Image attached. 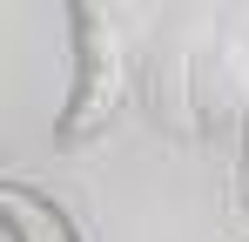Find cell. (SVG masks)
Wrapping results in <instances>:
<instances>
[{
  "label": "cell",
  "mask_w": 249,
  "mask_h": 242,
  "mask_svg": "<svg viewBox=\"0 0 249 242\" xmlns=\"http://www.w3.org/2000/svg\"><path fill=\"white\" fill-rule=\"evenodd\" d=\"M0 222H7V242H81L74 215L54 195H41L34 182H7L0 189Z\"/></svg>",
  "instance_id": "obj_2"
},
{
  "label": "cell",
  "mask_w": 249,
  "mask_h": 242,
  "mask_svg": "<svg viewBox=\"0 0 249 242\" xmlns=\"http://www.w3.org/2000/svg\"><path fill=\"white\" fill-rule=\"evenodd\" d=\"M68 20H74V47H81V81H74L68 115H61V141H88V128H101L122 101V40L88 7H68Z\"/></svg>",
  "instance_id": "obj_1"
},
{
  "label": "cell",
  "mask_w": 249,
  "mask_h": 242,
  "mask_svg": "<svg viewBox=\"0 0 249 242\" xmlns=\"http://www.w3.org/2000/svg\"><path fill=\"white\" fill-rule=\"evenodd\" d=\"M243 128H249V115H243ZM236 202L249 208V135H243V168H236Z\"/></svg>",
  "instance_id": "obj_3"
}]
</instances>
